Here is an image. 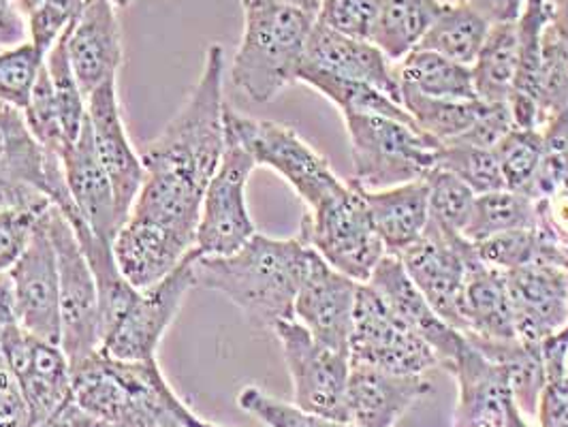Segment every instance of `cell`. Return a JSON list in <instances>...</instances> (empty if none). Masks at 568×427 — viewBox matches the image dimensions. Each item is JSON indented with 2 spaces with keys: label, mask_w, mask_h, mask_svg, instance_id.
<instances>
[{
  "label": "cell",
  "mask_w": 568,
  "mask_h": 427,
  "mask_svg": "<svg viewBox=\"0 0 568 427\" xmlns=\"http://www.w3.org/2000/svg\"><path fill=\"white\" fill-rule=\"evenodd\" d=\"M223 71L225 50L214 43L184 108L143 148L142 191L114 240L118 267L138 288L163 281L195 246L203 195L227 145Z\"/></svg>",
  "instance_id": "cell-1"
},
{
  "label": "cell",
  "mask_w": 568,
  "mask_h": 427,
  "mask_svg": "<svg viewBox=\"0 0 568 427\" xmlns=\"http://www.w3.org/2000/svg\"><path fill=\"white\" fill-rule=\"evenodd\" d=\"M314 251L302 237L274 240L256 233L237 253L195 256V286L225 295L261 329L291 321L295 297L304 283Z\"/></svg>",
  "instance_id": "cell-2"
},
{
  "label": "cell",
  "mask_w": 568,
  "mask_h": 427,
  "mask_svg": "<svg viewBox=\"0 0 568 427\" xmlns=\"http://www.w3.org/2000/svg\"><path fill=\"white\" fill-rule=\"evenodd\" d=\"M73 398L105 427H221L178 398L154 362H120L97 350L71 368Z\"/></svg>",
  "instance_id": "cell-3"
},
{
  "label": "cell",
  "mask_w": 568,
  "mask_h": 427,
  "mask_svg": "<svg viewBox=\"0 0 568 427\" xmlns=\"http://www.w3.org/2000/svg\"><path fill=\"white\" fill-rule=\"evenodd\" d=\"M244 34L231 82L255 103L274 101L295 84L316 16L281 0H242Z\"/></svg>",
  "instance_id": "cell-4"
},
{
  "label": "cell",
  "mask_w": 568,
  "mask_h": 427,
  "mask_svg": "<svg viewBox=\"0 0 568 427\" xmlns=\"http://www.w3.org/2000/svg\"><path fill=\"white\" fill-rule=\"evenodd\" d=\"M344 126L351 142L353 184L364 191H385L426 180L438 167L443 143L417 124L385 115L348 114Z\"/></svg>",
  "instance_id": "cell-5"
},
{
  "label": "cell",
  "mask_w": 568,
  "mask_h": 427,
  "mask_svg": "<svg viewBox=\"0 0 568 427\" xmlns=\"http://www.w3.org/2000/svg\"><path fill=\"white\" fill-rule=\"evenodd\" d=\"M225 138L244 148L255 159L256 167L276 171L308 210L332 200L346 186L329 163L291 126L237 114L225 105Z\"/></svg>",
  "instance_id": "cell-6"
},
{
  "label": "cell",
  "mask_w": 568,
  "mask_h": 427,
  "mask_svg": "<svg viewBox=\"0 0 568 427\" xmlns=\"http://www.w3.org/2000/svg\"><path fill=\"white\" fill-rule=\"evenodd\" d=\"M300 237L355 283H368L381 258L387 255L364 191L353 182H346L338 195L304 214Z\"/></svg>",
  "instance_id": "cell-7"
},
{
  "label": "cell",
  "mask_w": 568,
  "mask_h": 427,
  "mask_svg": "<svg viewBox=\"0 0 568 427\" xmlns=\"http://www.w3.org/2000/svg\"><path fill=\"white\" fill-rule=\"evenodd\" d=\"M48 235L57 253L58 286H60V346L71 364L78 366L101 348V304L99 288L75 231L57 205L43 214Z\"/></svg>",
  "instance_id": "cell-8"
},
{
  "label": "cell",
  "mask_w": 568,
  "mask_h": 427,
  "mask_svg": "<svg viewBox=\"0 0 568 427\" xmlns=\"http://www.w3.org/2000/svg\"><path fill=\"white\" fill-rule=\"evenodd\" d=\"M193 251L156 285L138 288L126 308L103 327L101 353L120 362H154L156 348L195 288Z\"/></svg>",
  "instance_id": "cell-9"
},
{
  "label": "cell",
  "mask_w": 568,
  "mask_h": 427,
  "mask_svg": "<svg viewBox=\"0 0 568 427\" xmlns=\"http://www.w3.org/2000/svg\"><path fill=\"white\" fill-rule=\"evenodd\" d=\"M348 357L351 366H368L394 374H426L438 366L434 348L419 338L368 283L357 288Z\"/></svg>",
  "instance_id": "cell-10"
},
{
  "label": "cell",
  "mask_w": 568,
  "mask_h": 427,
  "mask_svg": "<svg viewBox=\"0 0 568 427\" xmlns=\"http://www.w3.org/2000/svg\"><path fill=\"white\" fill-rule=\"evenodd\" d=\"M272 332L283 346L284 362L293 383V404L318 417L348 421V353L321 344L295 318L281 321Z\"/></svg>",
  "instance_id": "cell-11"
},
{
  "label": "cell",
  "mask_w": 568,
  "mask_h": 427,
  "mask_svg": "<svg viewBox=\"0 0 568 427\" xmlns=\"http://www.w3.org/2000/svg\"><path fill=\"white\" fill-rule=\"evenodd\" d=\"M255 170V159L244 148L227 142L221 165L203 195L193 255H233L255 237L246 203V186Z\"/></svg>",
  "instance_id": "cell-12"
},
{
  "label": "cell",
  "mask_w": 568,
  "mask_h": 427,
  "mask_svg": "<svg viewBox=\"0 0 568 427\" xmlns=\"http://www.w3.org/2000/svg\"><path fill=\"white\" fill-rule=\"evenodd\" d=\"M475 253L470 240L429 218L422 240L398 256L408 278L422 291L429 306L457 332L464 329L462 295L468 263Z\"/></svg>",
  "instance_id": "cell-13"
},
{
  "label": "cell",
  "mask_w": 568,
  "mask_h": 427,
  "mask_svg": "<svg viewBox=\"0 0 568 427\" xmlns=\"http://www.w3.org/2000/svg\"><path fill=\"white\" fill-rule=\"evenodd\" d=\"M0 359L29 404L32 427L73 394L71 364L62 346L32 336L22 325L0 336Z\"/></svg>",
  "instance_id": "cell-14"
},
{
  "label": "cell",
  "mask_w": 568,
  "mask_h": 427,
  "mask_svg": "<svg viewBox=\"0 0 568 427\" xmlns=\"http://www.w3.org/2000/svg\"><path fill=\"white\" fill-rule=\"evenodd\" d=\"M43 214L32 228L27 248L7 272L13 283L20 325L37 338L60 344L62 325L57 253Z\"/></svg>",
  "instance_id": "cell-15"
},
{
  "label": "cell",
  "mask_w": 568,
  "mask_h": 427,
  "mask_svg": "<svg viewBox=\"0 0 568 427\" xmlns=\"http://www.w3.org/2000/svg\"><path fill=\"white\" fill-rule=\"evenodd\" d=\"M515 334L540 344L568 325L567 267L537 261L505 272Z\"/></svg>",
  "instance_id": "cell-16"
},
{
  "label": "cell",
  "mask_w": 568,
  "mask_h": 427,
  "mask_svg": "<svg viewBox=\"0 0 568 427\" xmlns=\"http://www.w3.org/2000/svg\"><path fill=\"white\" fill-rule=\"evenodd\" d=\"M88 124L101 167L114 186L115 205L122 223L126 221L133 203L142 191L145 170L142 154L129 142L124 120L120 114L115 82L97 88L85 99Z\"/></svg>",
  "instance_id": "cell-17"
},
{
  "label": "cell",
  "mask_w": 568,
  "mask_h": 427,
  "mask_svg": "<svg viewBox=\"0 0 568 427\" xmlns=\"http://www.w3.org/2000/svg\"><path fill=\"white\" fill-rule=\"evenodd\" d=\"M0 177L41 193L67 218L75 214L60 159L34 140L24 114L4 103H0Z\"/></svg>",
  "instance_id": "cell-18"
},
{
  "label": "cell",
  "mask_w": 568,
  "mask_h": 427,
  "mask_svg": "<svg viewBox=\"0 0 568 427\" xmlns=\"http://www.w3.org/2000/svg\"><path fill=\"white\" fill-rule=\"evenodd\" d=\"M359 285L314 251L308 274L295 297V321L321 344L348 353Z\"/></svg>",
  "instance_id": "cell-19"
},
{
  "label": "cell",
  "mask_w": 568,
  "mask_h": 427,
  "mask_svg": "<svg viewBox=\"0 0 568 427\" xmlns=\"http://www.w3.org/2000/svg\"><path fill=\"white\" fill-rule=\"evenodd\" d=\"M112 0H85L67 29V57L85 99L97 88L115 82L122 64V30Z\"/></svg>",
  "instance_id": "cell-20"
},
{
  "label": "cell",
  "mask_w": 568,
  "mask_h": 427,
  "mask_svg": "<svg viewBox=\"0 0 568 427\" xmlns=\"http://www.w3.org/2000/svg\"><path fill=\"white\" fill-rule=\"evenodd\" d=\"M368 285L399 318L434 348L438 366L452 372L466 336L457 332L429 306L422 291L408 278L398 256L385 255L369 276Z\"/></svg>",
  "instance_id": "cell-21"
},
{
  "label": "cell",
  "mask_w": 568,
  "mask_h": 427,
  "mask_svg": "<svg viewBox=\"0 0 568 427\" xmlns=\"http://www.w3.org/2000/svg\"><path fill=\"white\" fill-rule=\"evenodd\" d=\"M302 67L341 80L374 85L399 103L396 67L372 41L353 39L314 22Z\"/></svg>",
  "instance_id": "cell-22"
},
{
  "label": "cell",
  "mask_w": 568,
  "mask_h": 427,
  "mask_svg": "<svg viewBox=\"0 0 568 427\" xmlns=\"http://www.w3.org/2000/svg\"><path fill=\"white\" fill-rule=\"evenodd\" d=\"M432 392L424 374H394L351 366L346 383V417L357 427H394Z\"/></svg>",
  "instance_id": "cell-23"
},
{
  "label": "cell",
  "mask_w": 568,
  "mask_h": 427,
  "mask_svg": "<svg viewBox=\"0 0 568 427\" xmlns=\"http://www.w3.org/2000/svg\"><path fill=\"white\" fill-rule=\"evenodd\" d=\"M62 170L67 191L75 207V214L64 218H82L94 235L114 244L122 218L115 205L114 186L97 156L88 120L80 140L64 154Z\"/></svg>",
  "instance_id": "cell-24"
},
{
  "label": "cell",
  "mask_w": 568,
  "mask_h": 427,
  "mask_svg": "<svg viewBox=\"0 0 568 427\" xmlns=\"http://www.w3.org/2000/svg\"><path fill=\"white\" fill-rule=\"evenodd\" d=\"M452 374L457 380L454 427H503L507 404L515 399L507 368L466 340Z\"/></svg>",
  "instance_id": "cell-25"
},
{
  "label": "cell",
  "mask_w": 568,
  "mask_h": 427,
  "mask_svg": "<svg viewBox=\"0 0 568 427\" xmlns=\"http://www.w3.org/2000/svg\"><path fill=\"white\" fill-rule=\"evenodd\" d=\"M462 334L473 342L517 340L505 272L470 258L462 295Z\"/></svg>",
  "instance_id": "cell-26"
},
{
  "label": "cell",
  "mask_w": 568,
  "mask_h": 427,
  "mask_svg": "<svg viewBox=\"0 0 568 427\" xmlns=\"http://www.w3.org/2000/svg\"><path fill=\"white\" fill-rule=\"evenodd\" d=\"M364 197L387 255H402L426 233L429 225L426 180L399 184L385 191H364Z\"/></svg>",
  "instance_id": "cell-27"
},
{
  "label": "cell",
  "mask_w": 568,
  "mask_h": 427,
  "mask_svg": "<svg viewBox=\"0 0 568 427\" xmlns=\"http://www.w3.org/2000/svg\"><path fill=\"white\" fill-rule=\"evenodd\" d=\"M549 24V0H526L517 20V78L509 110L515 126L537 129V82H539L542 32Z\"/></svg>",
  "instance_id": "cell-28"
},
{
  "label": "cell",
  "mask_w": 568,
  "mask_h": 427,
  "mask_svg": "<svg viewBox=\"0 0 568 427\" xmlns=\"http://www.w3.org/2000/svg\"><path fill=\"white\" fill-rule=\"evenodd\" d=\"M396 67L399 90H413L432 99H477L473 69L429 50H413Z\"/></svg>",
  "instance_id": "cell-29"
},
{
  "label": "cell",
  "mask_w": 568,
  "mask_h": 427,
  "mask_svg": "<svg viewBox=\"0 0 568 427\" xmlns=\"http://www.w3.org/2000/svg\"><path fill=\"white\" fill-rule=\"evenodd\" d=\"M489 30L491 24L464 0L443 2L419 48L455 60L459 64L473 67V62L484 48Z\"/></svg>",
  "instance_id": "cell-30"
},
{
  "label": "cell",
  "mask_w": 568,
  "mask_h": 427,
  "mask_svg": "<svg viewBox=\"0 0 568 427\" xmlns=\"http://www.w3.org/2000/svg\"><path fill=\"white\" fill-rule=\"evenodd\" d=\"M440 7V0H383L372 43L396 64L419 48Z\"/></svg>",
  "instance_id": "cell-31"
},
{
  "label": "cell",
  "mask_w": 568,
  "mask_h": 427,
  "mask_svg": "<svg viewBox=\"0 0 568 427\" xmlns=\"http://www.w3.org/2000/svg\"><path fill=\"white\" fill-rule=\"evenodd\" d=\"M399 103L426 135L443 145L464 142L487 108L479 99H432L413 90H399Z\"/></svg>",
  "instance_id": "cell-32"
},
{
  "label": "cell",
  "mask_w": 568,
  "mask_h": 427,
  "mask_svg": "<svg viewBox=\"0 0 568 427\" xmlns=\"http://www.w3.org/2000/svg\"><path fill=\"white\" fill-rule=\"evenodd\" d=\"M517 22L491 27L479 57L470 67L479 101L489 105H509L517 78Z\"/></svg>",
  "instance_id": "cell-33"
},
{
  "label": "cell",
  "mask_w": 568,
  "mask_h": 427,
  "mask_svg": "<svg viewBox=\"0 0 568 427\" xmlns=\"http://www.w3.org/2000/svg\"><path fill=\"white\" fill-rule=\"evenodd\" d=\"M297 82L311 85L316 92H321L325 99H329L341 110L342 115H385V118H394V120L415 124V120L399 103L389 99L385 92H381L374 85L341 80V78H334V75H327V73H321V71H313V69H304V67L300 69Z\"/></svg>",
  "instance_id": "cell-34"
},
{
  "label": "cell",
  "mask_w": 568,
  "mask_h": 427,
  "mask_svg": "<svg viewBox=\"0 0 568 427\" xmlns=\"http://www.w3.org/2000/svg\"><path fill=\"white\" fill-rule=\"evenodd\" d=\"M475 251L484 263L500 272H511L537 261H547L562 267L567 263L565 251L556 246L551 240H547L537 227L496 233L477 242Z\"/></svg>",
  "instance_id": "cell-35"
},
{
  "label": "cell",
  "mask_w": 568,
  "mask_h": 427,
  "mask_svg": "<svg viewBox=\"0 0 568 427\" xmlns=\"http://www.w3.org/2000/svg\"><path fill=\"white\" fill-rule=\"evenodd\" d=\"M535 227H537L535 200L524 193L503 189V191L477 195L475 210H473L468 227L464 231V237L470 240L473 244H477L496 233H505L513 228Z\"/></svg>",
  "instance_id": "cell-36"
},
{
  "label": "cell",
  "mask_w": 568,
  "mask_h": 427,
  "mask_svg": "<svg viewBox=\"0 0 568 427\" xmlns=\"http://www.w3.org/2000/svg\"><path fill=\"white\" fill-rule=\"evenodd\" d=\"M509 191L535 195V184L542 159V131L513 126L494 148Z\"/></svg>",
  "instance_id": "cell-37"
},
{
  "label": "cell",
  "mask_w": 568,
  "mask_h": 427,
  "mask_svg": "<svg viewBox=\"0 0 568 427\" xmlns=\"http://www.w3.org/2000/svg\"><path fill=\"white\" fill-rule=\"evenodd\" d=\"M438 165L457 175L475 195L507 189L494 148L470 143H447L440 150Z\"/></svg>",
  "instance_id": "cell-38"
},
{
  "label": "cell",
  "mask_w": 568,
  "mask_h": 427,
  "mask_svg": "<svg viewBox=\"0 0 568 427\" xmlns=\"http://www.w3.org/2000/svg\"><path fill=\"white\" fill-rule=\"evenodd\" d=\"M429 218L449 231L462 233L468 227L477 195L445 167H434L426 177Z\"/></svg>",
  "instance_id": "cell-39"
},
{
  "label": "cell",
  "mask_w": 568,
  "mask_h": 427,
  "mask_svg": "<svg viewBox=\"0 0 568 427\" xmlns=\"http://www.w3.org/2000/svg\"><path fill=\"white\" fill-rule=\"evenodd\" d=\"M45 57L48 54L30 41L11 50H0V103L20 112L27 110Z\"/></svg>",
  "instance_id": "cell-40"
},
{
  "label": "cell",
  "mask_w": 568,
  "mask_h": 427,
  "mask_svg": "<svg viewBox=\"0 0 568 427\" xmlns=\"http://www.w3.org/2000/svg\"><path fill=\"white\" fill-rule=\"evenodd\" d=\"M237 406L244 413L261 419L267 427H357L348 421H336V419L306 413L295 404H286L267 396L258 387L242 389L237 396Z\"/></svg>",
  "instance_id": "cell-41"
},
{
  "label": "cell",
  "mask_w": 568,
  "mask_h": 427,
  "mask_svg": "<svg viewBox=\"0 0 568 427\" xmlns=\"http://www.w3.org/2000/svg\"><path fill=\"white\" fill-rule=\"evenodd\" d=\"M542 131V159L532 200L568 186V110Z\"/></svg>",
  "instance_id": "cell-42"
},
{
  "label": "cell",
  "mask_w": 568,
  "mask_h": 427,
  "mask_svg": "<svg viewBox=\"0 0 568 427\" xmlns=\"http://www.w3.org/2000/svg\"><path fill=\"white\" fill-rule=\"evenodd\" d=\"M383 0H323L316 22L346 37L372 41Z\"/></svg>",
  "instance_id": "cell-43"
},
{
  "label": "cell",
  "mask_w": 568,
  "mask_h": 427,
  "mask_svg": "<svg viewBox=\"0 0 568 427\" xmlns=\"http://www.w3.org/2000/svg\"><path fill=\"white\" fill-rule=\"evenodd\" d=\"M85 0H41L29 16L30 43L48 54L80 16Z\"/></svg>",
  "instance_id": "cell-44"
},
{
  "label": "cell",
  "mask_w": 568,
  "mask_h": 427,
  "mask_svg": "<svg viewBox=\"0 0 568 427\" xmlns=\"http://www.w3.org/2000/svg\"><path fill=\"white\" fill-rule=\"evenodd\" d=\"M48 210V207H45ZM45 210L0 212V272H7L29 244L32 228Z\"/></svg>",
  "instance_id": "cell-45"
},
{
  "label": "cell",
  "mask_w": 568,
  "mask_h": 427,
  "mask_svg": "<svg viewBox=\"0 0 568 427\" xmlns=\"http://www.w3.org/2000/svg\"><path fill=\"white\" fill-rule=\"evenodd\" d=\"M535 207L540 233L568 251V186L535 200Z\"/></svg>",
  "instance_id": "cell-46"
},
{
  "label": "cell",
  "mask_w": 568,
  "mask_h": 427,
  "mask_svg": "<svg viewBox=\"0 0 568 427\" xmlns=\"http://www.w3.org/2000/svg\"><path fill=\"white\" fill-rule=\"evenodd\" d=\"M537 417L540 427H568V370L547 376Z\"/></svg>",
  "instance_id": "cell-47"
},
{
  "label": "cell",
  "mask_w": 568,
  "mask_h": 427,
  "mask_svg": "<svg viewBox=\"0 0 568 427\" xmlns=\"http://www.w3.org/2000/svg\"><path fill=\"white\" fill-rule=\"evenodd\" d=\"M0 427H32L29 404L7 366L0 370Z\"/></svg>",
  "instance_id": "cell-48"
},
{
  "label": "cell",
  "mask_w": 568,
  "mask_h": 427,
  "mask_svg": "<svg viewBox=\"0 0 568 427\" xmlns=\"http://www.w3.org/2000/svg\"><path fill=\"white\" fill-rule=\"evenodd\" d=\"M29 41L27 16L20 11L16 0H0V50H11Z\"/></svg>",
  "instance_id": "cell-49"
},
{
  "label": "cell",
  "mask_w": 568,
  "mask_h": 427,
  "mask_svg": "<svg viewBox=\"0 0 568 427\" xmlns=\"http://www.w3.org/2000/svg\"><path fill=\"white\" fill-rule=\"evenodd\" d=\"M34 427H105L94 415H90L80 401L73 398V394L64 399L52 415H48L43 421Z\"/></svg>",
  "instance_id": "cell-50"
},
{
  "label": "cell",
  "mask_w": 568,
  "mask_h": 427,
  "mask_svg": "<svg viewBox=\"0 0 568 427\" xmlns=\"http://www.w3.org/2000/svg\"><path fill=\"white\" fill-rule=\"evenodd\" d=\"M464 2L470 4L479 16H484L491 27H496V24L517 22L526 0H464Z\"/></svg>",
  "instance_id": "cell-51"
},
{
  "label": "cell",
  "mask_w": 568,
  "mask_h": 427,
  "mask_svg": "<svg viewBox=\"0 0 568 427\" xmlns=\"http://www.w3.org/2000/svg\"><path fill=\"white\" fill-rule=\"evenodd\" d=\"M13 325H20L18 308H16V293L9 272H0V336L11 329Z\"/></svg>",
  "instance_id": "cell-52"
},
{
  "label": "cell",
  "mask_w": 568,
  "mask_h": 427,
  "mask_svg": "<svg viewBox=\"0 0 568 427\" xmlns=\"http://www.w3.org/2000/svg\"><path fill=\"white\" fill-rule=\"evenodd\" d=\"M549 27L568 41V0H549Z\"/></svg>",
  "instance_id": "cell-53"
},
{
  "label": "cell",
  "mask_w": 568,
  "mask_h": 427,
  "mask_svg": "<svg viewBox=\"0 0 568 427\" xmlns=\"http://www.w3.org/2000/svg\"><path fill=\"white\" fill-rule=\"evenodd\" d=\"M503 427H532L528 424V419H526V415L519 410V406L515 404V399H511L509 404H507V410H505V421H503Z\"/></svg>",
  "instance_id": "cell-54"
},
{
  "label": "cell",
  "mask_w": 568,
  "mask_h": 427,
  "mask_svg": "<svg viewBox=\"0 0 568 427\" xmlns=\"http://www.w3.org/2000/svg\"><path fill=\"white\" fill-rule=\"evenodd\" d=\"M281 2L291 4V7H297V9H302V11H308V13H313V16L318 13V9H321V4H323V0H281Z\"/></svg>",
  "instance_id": "cell-55"
},
{
  "label": "cell",
  "mask_w": 568,
  "mask_h": 427,
  "mask_svg": "<svg viewBox=\"0 0 568 427\" xmlns=\"http://www.w3.org/2000/svg\"><path fill=\"white\" fill-rule=\"evenodd\" d=\"M16 4L20 7V11L27 16V20H29L30 13L41 4V0H16Z\"/></svg>",
  "instance_id": "cell-56"
},
{
  "label": "cell",
  "mask_w": 568,
  "mask_h": 427,
  "mask_svg": "<svg viewBox=\"0 0 568 427\" xmlns=\"http://www.w3.org/2000/svg\"><path fill=\"white\" fill-rule=\"evenodd\" d=\"M114 2L115 7H129L133 0H112Z\"/></svg>",
  "instance_id": "cell-57"
},
{
  "label": "cell",
  "mask_w": 568,
  "mask_h": 427,
  "mask_svg": "<svg viewBox=\"0 0 568 427\" xmlns=\"http://www.w3.org/2000/svg\"><path fill=\"white\" fill-rule=\"evenodd\" d=\"M567 370H568V362H567Z\"/></svg>",
  "instance_id": "cell-58"
},
{
  "label": "cell",
  "mask_w": 568,
  "mask_h": 427,
  "mask_svg": "<svg viewBox=\"0 0 568 427\" xmlns=\"http://www.w3.org/2000/svg\"><path fill=\"white\" fill-rule=\"evenodd\" d=\"M567 276H568V267H567Z\"/></svg>",
  "instance_id": "cell-59"
}]
</instances>
